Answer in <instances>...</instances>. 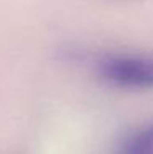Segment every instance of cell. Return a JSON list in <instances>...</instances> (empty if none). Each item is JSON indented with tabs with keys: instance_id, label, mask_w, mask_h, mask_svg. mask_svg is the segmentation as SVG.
<instances>
[{
	"instance_id": "cell-1",
	"label": "cell",
	"mask_w": 153,
	"mask_h": 154,
	"mask_svg": "<svg viewBox=\"0 0 153 154\" xmlns=\"http://www.w3.org/2000/svg\"><path fill=\"white\" fill-rule=\"evenodd\" d=\"M99 75L110 85L132 92L153 90V53H115L97 64Z\"/></svg>"
},
{
	"instance_id": "cell-2",
	"label": "cell",
	"mask_w": 153,
	"mask_h": 154,
	"mask_svg": "<svg viewBox=\"0 0 153 154\" xmlns=\"http://www.w3.org/2000/svg\"><path fill=\"white\" fill-rule=\"evenodd\" d=\"M115 154H153V118L133 130L119 144Z\"/></svg>"
}]
</instances>
